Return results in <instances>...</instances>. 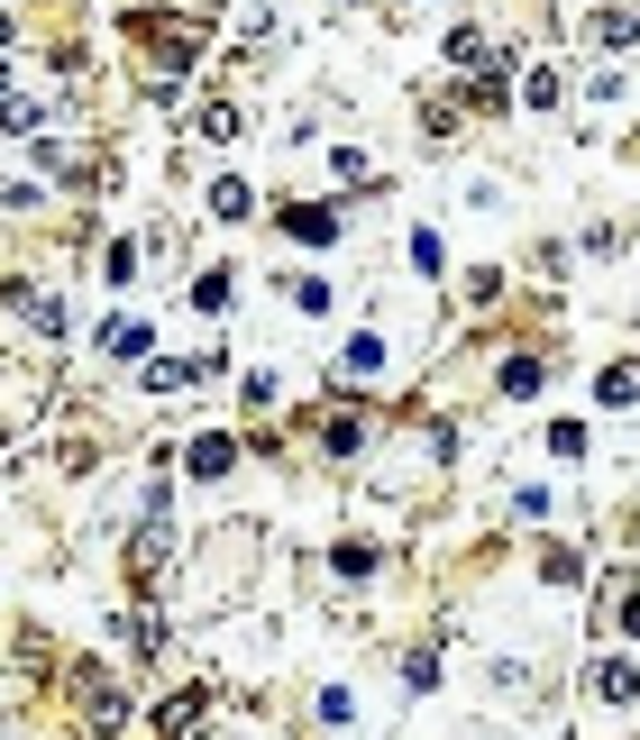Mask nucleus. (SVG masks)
<instances>
[{"instance_id": "1", "label": "nucleus", "mask_w": 640, "mask_h": 740, "mask_svg": "<svg viewBox=\"0 0 640 740\" xmlns=\"http://www.w3.org/2000/svg\"><path fill=\"white\" fill-rule=\"evenodd\" d=\"M284 238L329 247V238H339V211H329V201H312V211H302V201H293V211H284Z\"/></svg>"}, {"instance_id": "2", "label": "nucleus", "mask_w": 640, "mask_h": 740, "mask_svg": "<svg viewBox=\"0 0 640 740\" xmlns=\"http://www.w3.org/2000/svg\"><path fill=\"white\" fill-rule=\"evenodd\" d=\"M595 695H604V704H631V695H640L631 658H604V668H595Z\"/></svg>"}, {"instance_id": "3", "label": "nucleus", "mask_w": 640, "mask_h": 740, "mask_svg": "<svg viewBox=\"0 0 640 740\" xmlns=\"http://www.w3.org/2000/svg\"><path fill=\"white\" fill-rule=\"evenodd\" d=\"M503 394H512V402L540 394V356H512V366H503Z\"/></svg>"}, {"instance_id": "4", "label": "nucleus", "mask_w": 640, "mask_h": 740, "mask_svg": "<svg viewBox=\"0 0 640 740\" xmlns=\"http://www.w3.org/2000/svg\"><path fill=\"white\" fill-rule=\"evenodd\" d=\"M366 375H384V348L375 339H348V385H366Z\"/></svg>"}, {"instance_id": "5", "label": "nucleus", "mask_w": 640, "mask_h": 740, "mask_svg": "<svg viewBox=\"0 0 640 740\" xmlns=\"http://www.w3.org/2000/svg\"><path fill=\"white\" fill-rule=\"evenodd\" d=\"M229 467V439H193V475H220Z\"/></svg>"}, {"instance_id": "6", "label": "nucleus", "mask_w": 640, "mask_h": 740, "mask_svg": "<svg viewBox=\"0 0 640 740\" xmlns=\"http://www.w3.org/2000/svg\"><path fill=\"white\" fill-rule=\"evenodd\" d=\"M622 631H640V595H622Z\"/></svg>"}]
</instances>
